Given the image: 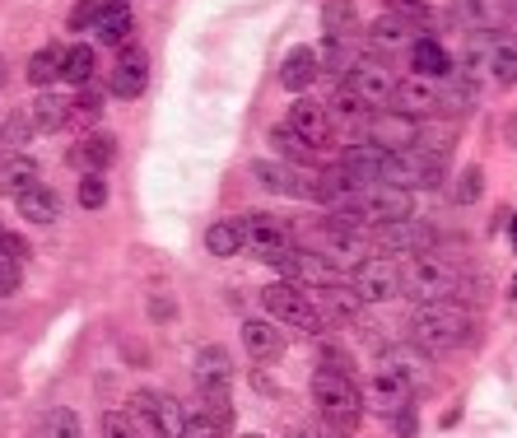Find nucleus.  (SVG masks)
<instances>
[{
  "label": "nucleus",
  "instance_id": "obj_1",
  "mask_svg": "<svg viewBox=\"0 0 517 438\" xmlns=\"http://www.w3.org/2000/svg\"><path fill=\"white\" fill-rule=\"evenodd\" d=\"M410 341L424 345L429 355H448L462 345L476 341V317L462 299H443V303H415L410 313Z\"/></svg>",
  "mask_w": 517,
  "mask_h": 438
},
{
  "label": "nucleus",
  "instance_id": "obj_2",
  "mask_svg": "<svg viewBox=\"0 0 517 438\" xmlns=\"http://www.w3.org/2000/svg\"><path fill=\"white\" fill-rule=\"evenodd\" d=\"M313 406L322 415V429L327 438H350L364 420V401H359V387H354L350 373H331L317 369L313 373Z\"/></svg>",
  "mask_w": 517,
  "mask_h": 438
},
{
  "label": "nucleus",
  "instance_id": "obj_3",
  "mask_svg": "<svg viewBox=\"0 0 517 438\" xmlns=\"http://www.w3.org/2000/svg\"><path fill=\"white\" fill-rule=\"evenodd\" d=\"M466 275L462 266H452L438 252H415L401 261V294L415 303H443V299H462Z\"/></svg>",
  "mask_w": 517,
  "mask_h": 438
},
{
  "label": "nucleus",
  "instance_id": "obj_4",
  "mask_svg": "<svg viewBox=\"0 0 517 438\" xmlns=\"http://www.w3.org/2000/svg\"><path fill=\"white\" fill-rule=\"evenodd\" d=\"M448 178V159H438L429 150H396L382 159V182L387 187H401V192H434Z\"/></svg>",
  "mask_w": 517,
  "mask_h": 438
},
{
  "label": "nucleus",
  "instance_id": "obj_5",
  "mask_svg": "<svg viewBox=\"0 0 517 438\" xmlns=\"http://www.w3.org/2000/svg\"><path fill=\"white\" fill-rule=\"evenodd\" d=\"M261 308H266V317L271 322H280V327H294V331H308V336H322L327 331V322H322V313H317V303L308 289L289 285V280H275V285H266V294H261Z\"/></svg>",
  "mask_w": 517,
  "mask_h": 438
},
{
  "label": "nucleus",
  "instance_id": "obj_6",
  "mask_svg": "<svg viewBox=\"0 0 517 438\" xmlns=\"http://www.w3.org/2000/svg\"><path fill=\"white\" fill-rule=\"evenodd\" d=\"M350 289L359 294L364 308H382V303L401 299V261L387 252H368V261L350 275Z\"/></svg>",
  "mask_w": 517,
  "mask_h": 438
},
{
  "label": "nucleus",
  "instance_id": "obj_7",
  "mask_svg": "<svg viewBox=\"0 0 517 438\" xmlns=\"http://www.w3.org/2000/svg\"><path fill=\"white\" fill-rule=\"evenodd\" d=\"M131 420L145 425L154 438H177L182 434V420H187V406L159 387H140L136 397H131Z\"/></svg>",
  "mask_w": 517,
  "mask_h": 438
},
{
  "label": "nucleus",
  "instance_id": "obj_8",
  "mask_svg": "<svg viewBox=\"0 0 517 438\" xmlns=\"http://www.w3.org/2000/svg\"><path fill=\"white\" fill-rule=\"evenodd\" d=\"M420 117H406L396 108H382V112H368L364 117V140L382 154H396V150H415L420 145Z\"/></svg>",
  "mask_w": 517,
  "mask_h": 438
},
{
  "label": "nucleus",
  "instance_id": "obj_9",
  "mask_svg": "<svg viewBox=\"0 0 517 438\" xmlns=\"http://www.w3.org/2000/svg\"><path fill=\"white\" fill-rule=\"evenodd\" d=\"M359 401H364L368 415H378V420H392L396 411L415 406V387H410L401 373L387 369V364H378V369H373V378L359 387Z\"/></svg>",
  "mask_w": 517,
  "mask_h": 438
},
{
  "label": "nucleus",
  "instance_id": "obj_10",
  "mask_svg": "<svg viewBox=\"0 0 517 438\" xmlns=\"http://www.w3.org/2000/svg\"><path fill=\"white\" fill-rule=\"evenodd\" d=\"M373 243H378V252H387V257H415V252H434L438 233L429 219H392V224H382V229H373Z\"/></svg>",
  "mask_w": 517,
  "mask_h": 438
},
{
  "label": "nucleus",
  "instance_id": "obj_11",
  "mask_svg": "<svg viewBox=\"0 0 517 438\" xmlns=\"http://www.w3.org/2000/svg\"><path fill=\"white\" fill-rule=\"evenodd\" d=\"M294 243V233H289V219H280V215H247L243 219V247L252 252V257H261V261H271L275 252H285V247Z\"/></svg>",
  "mask_w": 517,
  "mask_h": 438
},
{
  "label": "nucleus",
  "instance_id": "obj_12",
  "mask_svg": "<svg viewBox=\"0 0 517 438\" xmlns=\"http://www.w3.org/2000/svg\"><path fill=\"white\" fill-rule=\"evenodd\" d=\"M345 84H350L354 94H359V103H364L368 112H382V108H392V70L382 66V61H354V70L345 75Z\"/></svg>",
  "mask_w": 517,
  "mask_h": 438
},
{
  "label": "nucleus",
  "instance_id": "obj_13",
  "mask_svg": "<svg viewBox=\"0 0 517 438\" xmlns=\"http://www.w3.org/2000/svg\"><path fill=\"white\" fill-rule=\"evenodd\" d=\"M252 182L275 196H303V201L313 192V178H308L303 168L285 164V159H271V154H266V159H252Z\"/></svg>",
  "mask_w": 517,
  "mask_h": 438
},
{
  "label": "nucleus",
  "instance_id": "obj_14",
  "mask_svg": "<svg viewBox=\"0 0 517 438\" xmlns=\"http://www.w3.org/2000/svg\"><path fill=\"white\" fill-rule=\"evenodd\" d=\"M191 378H196V392H233V355L224 345H196L191 355Z\"/></svg>",
  "mask_w": 517,
  "mask_h": 438
},
{
  "label": "nucleus",
  "instance_id": "obj_15",
  "mask_svg": "<svg viewBox=\"0 0 517 438\" xmlns=\"http://www.w3.org/2000/svg\"><path fill=\"white\" fill-rule=\"evenodd\" d=\"M382 364L392 373H401L410 387H434V355L415 341H396L382 350Z\"/></svg>",
  "mask_w": 517,
  "mask_h": 438
},
{
  "label": "nucleus",
  "instance_id": "obj_16",
  "mask_svg": "<svg viewBox=\"0 0 517 438\" xmlns=\"http://www.w3.org/2000/svg\"><path fill=\"white\" fill-rule=\"evenodd\" d=\"M112 98H140L145 89H150V56L140 52V47H122V56H117V66H112V80H108Z\"/></svg>",
  "mask_w": 517,
  "mask_h": 438
},
{
  "label": "nucleus",
  "instance_id": "obj_17",
  "mask_svg": "<svg viewBox=\"0 0 517 438\" xmlns=\"http://www.w3.org/2000/svg\"><path fill=\"white\" fill-rule=\"evenodd\" d=\"M285 126L289 131H299L313 150H322L331 140V117H327V103H313L308 94H299L294 103H289V112H285Z\"/></svg>",
  "mask_w": 517,
  "mask_h": 438
},
{
  "label": "nucleus",
  "instance_id": "obj_18",
  "mask_svg": "<svg viewBox=\"0 0 517 438\" xmlns=\"http://www.w3.org/2000/svg\"><path fill=\"white\" fill-rule=\"evenodd\" d=\"M392 108L406 112V117H434L438 112V80L429 75H406V80H396L392 89Z\"/></svg>",
  "mask_w": 517,
  "mask_h": 438
},
{
  "label": "nucleus",
  "instance_id": "obj_19",
  "mask_svg": "<svg viewBox=\"0 0 517 438\" xmlns=\"http://www.w3.org/2000/svg\"><path fill=\"white\" fill-rule=\"evenodd\" d=\"M420 38L415 33V24H410L406 14H392V10H382L373 24H368V47L382 56H396V52H410V42Z\"/></svg>",
  "mask_w": 517,
  "mask_h": 438
},
{
  "label": "nucleus",
  "instance_id": "obj_20",
  "mask_svg": "<svg viewBox=\"0 0 517 438\" xmlns=\"http://www.w3.org/2000/svg\"><path fill=\"white\" fill-rule=\"evenodd\" d=\"M359 187H364V182L354 178L350 168L345 164H331V168H322V173H317L313 178V201L317 206H327V210H341V206H350L354 201V192H359Z\"/></svg>",
  "mask_w": 517,
  "mask_h": 438
},
{
  "label": "nucleus",
  "instance_id": "obj_21",
  "mask_svg": "<svg viewBox=\"0 0 517 438\" xmlns=\"http://www.w3.org/2000/svg\"><path fill=\"white\" fill-rule=\"evenodd\" d=\"M243 350L257 364H271V359L285 355V331H280V322H271V317H247L243 322Z\"/></svg>",
  "mask_w": 517,
  "mask_h": 438
},
{
  "label": "nucleus",
  "instance_id": "obj_22",
  "mask_svg": "<svg viewBox=\"0 0 517 438\" xmlns=\"http://www.w3.org/2000/svg\"><path fill=\"white\" fill-rule=\"evenodd\" d=\"M14 210L28 219V224H61V196H56V187H47V182H33V187H24V192H14Z\"/></svg>",
  "mask_w": 517,
  "mask_h": 438
},
{
  "label": "nucleus",
  "instance_id": "obj_23",
  "mask_svg": "<svg viewBox=\"0 0 517 438\" xmlns=\"http://www.w3.org/2000/svg\"><path fill=\"white\" fill-rule=\"evenodd\" d=\"M317 80H322V66H317V52H313V47H294V52L280 61V89H289L294 98L308 94Z\"/></svg>",
  "mask_w": 517,
  "mask_h": 438
},
{
  "label": "nucleus",
  "instance_id": "obj_24",
  "mask_svg": "<svg viewBox=\"0 0 517 438\" xmlns=\"http://www.w3.org/2000/svg\"><path fill=\"white\" fill-rule=\"evenodd\" d=\"M70 164L80 168V173H108V168L117 164V136H108V131H89V136L75 145Z\"/></svg>",
  "mask_w": 517,
  "mask_h": 438
},
{
  "label": "nucleus",
  "instance_id": "obj_25",
  "mask_svg": "<svg viewBox=\"0 0 517 438\" xmlns=\"http://www.w3.org/2000/svg\"><path fill=\"white\" fill-rule=\"evenodd\" d=\"M317 303V313H322V322H354L359 317V294L350 289V280H341V285H327V289H308Z\"/></svg>",
  "mask_w": 517,
  "mask_h": 438
},
{
  "label": "nucleus",
  "instance_id": "obj_26",
  "mask_svg": "<svg viewBox=\"0 0 517 438\" xmlns=\"http://www.w3.org/2000/svg\"><path fill=\"white\" fill-rule=\"evenodd\" d=\"M490 56H494V33L490 28H471V38H466V52H462V80L471 84H485L490 80Z\"/></svg>",
  "mask_w": 517,
  "mask_h": 438
},
{
  "label": "nucleus",
  "instance_id": "obj_27",
  "mask_svg": "<svg viewBox=\"0 0 517 438\" xmlns=\"http://www.w3.org/2000/svg\"><path fill=\"white\" fill-rule=\"evenodd\" d=\"M28 117H33V131H38V136H52V131H61V126H66L70 98L61 94V89H38L33 108H28Z\"/></svg>",
  "mask_w": 517,
  "mask_h": 438
},
{
  "label": "nucleus",
  "instance_id": "obj_28",
  "mask_svg": "<svg viewBox=\"0 0 517 438\" xmlns=\"http://www.w3.org/2000/svg\"><path fill=\"white\" fill-rule=\"evenodd\" d=\"M94 38L103 47H126V38H131V5L126 0H108L103 5V14H98V24H94Z\"/></svg>",
  "mask_w": 517,
  "mask_h": 438
},
{
  "label": "nucleus",
  "instance_id": "obj_29",
  "mask_svg": "<svg viewBox=\"0 0 517 438\" xmlns=\"http://www.w3.org/2000/svg\"><path fill=\"white\" fill-rule=\"evenodd\" d=\"M33 182H42L38 173V159L33 154H0V192H24V187H33Z\"/></svg>",
  "mask_w": 517,
  "mask_h": 438
},
{
  "label": "nucleus",
  "instance_id": "obj_30",
  "mask_svg": "<svg viewBox=\"0 0 517 438\" xmlns=\"http://www.w3.org/2000/svg\"><path fill=\"white\" fill-rule=\"evenodd\" d=\"M61 66H66V42H47V47H38V52L28 56V84L52 89L61 80Z\"/></svg>",
  "mask_w": 517,
  "mask_h": 438
},
{
  "label": "nucleus",
  "instance_id": "obj_31",
  "mask_svg": "<svg viewBox=\"0 0 517 438\" xmlns=\"http://www.w3.org/2000/svg\"><path fill=\"white\" fill-rule=\"evenodd\" d=\"M266 145H271V159H285V164H294V168L313 164V145H308L299 131H289L285 122L271 126V140H266Z\"/></svg>",
  "mask_w": 517,
  "mask_h": 438
},
{
  "label": "nucleus",
  "instance_id": "obj_32",
  "mask_svg": "<svg viewBox=\"0 0 517 438\" xmlns=\"http://www.w3.org/2000/svg\"><path fill=\"white\" fill-rule=\"evenodd\" d=\"M410 61H415V75H429V80L452 75V56L438 47V38H424V33L410 42Z\"/></svg>",
  "mask_w": 517,
  "mask_h": 438
},
{
  "label": "nucleus",
  "instance_id": "obj_33",
  "mask_svg": "<svg viewBox=\"0 0 517 438\" xmlns=\"http://www.w3.org/2000/svg\"><path fill=\"white\" fill-rule=\"evenodd\" d=\"M94 70H98V56L89 42H75V47H66V66H61V80L75 84V89H89L94 84Z\"/></svg>",
  "mask_w": 517,
  "mask_h": 438
},
{
  "label": "nucleus",
  "instance_id": "obj_34",
  "mask_svg": "<svg viewBox=\"0 0 517 438\" xmlns=\"http://www.w3.org/2000/svg\"><path fill=\"white\" fill-rule=\"evenodd\" d=\"M38 136L33 131V117H28V108L24 112H5L0 117V154H19V150H28V140Z\"/></svg>",
  "mask_w": 517,
  "mask_h": 438
},
{
  "label": "nucleus",
  "instance_id": "obj_35",
  "mask_svg": "<svg viewBox=\"0 0 517 438\" xmlns=\"http://www.w3.org/2000/svg\"><path fill=\"white\" fill-rule=\"evenodd\" d=\"M205 247H210L215 257H238V252H243V219H215V224L205 229Z\"/></svg>",
  "mask_w": 517,
  "mask_h": 438
},
{
  "label": "nucleus",
  "instance_id": "obj_36",
  "mask_svg": "<svg viewBox=\"0 0 517 438\" xmlns=\"http://www.w3.org/2000/svg\"><path fill=\"white\" fill-rule=\"evenodd\" d=\"M490 80H499V84H517V33H494Z\"/></svg>",
  "mask_w": 517,
  "mask_h": 438
},
{
  "label": "nucleus",
  "instance_id": "obj_37",
  "mask_svg": "<svg viewBox=\"0 0 517 438\" xmlns=\"http://www.w3.org/2000/svg\"><path fill=\"white\" fill-rule=\"evenodd\" d=\"M354 24H359V10H354V0H327V5H322V28H327V38L350 42Z\"/></svg>",
  "mask_w": 517,
  "mask_h": 438
},
{
  "label": "nucleus",
  "instance_id": "obj_38",
  "mask_svg": "<svg viewBox=\"0 0 517 438\" xmlns=\"http://www.w3.org/2000/svg\"><path fill=\"white\" fill-rule=\"evenodd\" d=\"M327 117H331V126L336 122H345V126H364V117H368V108L359 103V94H354L350 84H336V94H331V103H327Z\"/></svg>",
  "mask_w": 517,
  "mask_h": 438
},
{
  "label": "nucleus",
  "instance_id": "obj_39",
  "mask_svg": "<svg viewBox=\"0 0 517 438\" xmlns=\"http://www.w3.org/2000/svg\"><path fill=\"white\" fill-rule=\"evenodd\" d=\"M354 61H359L354 47L350 42H336V38H327L322 42V52H317V66H322V75H331V80H345V75L354 70Z\"/></svg>",
  "mask_w": 517,
  "mask_h": 438
},
{
  "label": "nucleus",
  "instance_id": "obj_40",
  "mask_svg": "<svg viewBox=\"0 0 517 438\" xmlns=\"http://www.w3.org/2000/svg\"><path fill=\"white\" fill-rule=\"evenodd\" d=\"M196 411L210 415L219 429H233L238 411H233V392H196Z\"/></svg>",
  "mask_w": 517,
  "mask_h": 438
},
{
  "label": "nucleus",
  "instance_id": "obj_41",
  "mask_svg": "<svg viewBox=\"0 0 517 438\" xmlns=\"http://www.w3.org/2000/svg\"><path fill=\"white\" fill-rule=\"evenodd\" d=\"M98 122H103V98H98V94H80V98H70V117H66V126L94 131Z\"/></svg>",
  "mask_w": 517,
  "mask_h": 438
},
{
  "label": "nucleus",
  "instance_id": "obj_42",
  "mask_svg": "<svg viewBox=\"0 0 517 438\" xmlns=\"http://www.w3.org/2000/svg\"><path fill=\"white\" fill-rule=\"evenodd\" d=\"M448 14L462 28H485V24H490V0H452Z\"/></svg>",
  "mask_w": 517,
  "mask_h": 438
},
{
  "label": "nucleus",
  "instance_id": "obj_43",
  "mask_svg": "<svg viewBox=\"0 0 517 438\" xmlns=\"http://www.w3.org/2000/svg\"><path fill=\"white\" fill-rule=\"evenodd\" d=\"M42 434L47 438H84V425L70 406H56V411L47 415V429H42Z\"/></svg>",
  "mask_w": 517,
  "mask_h": 438
},
{
  "label": "nucleus",
  "instance_id": "obj_44",
  "mask_svg": "<svg viewBox=\"0 0 517 438\" xmlns=\"http://www.w3.org/2000/svg\"><path fill=\"white\" fill-rule=\"evenodd\" d=\"M80 206L84 210H103L108 206V178L103 173H80Z\"/></svg>",
  "mask_w": 517,
  "mask_h": 438
},
{
  "label": "nucleus",
  "instance_id": "obj_45",
  "mask_svg": "<svg viewBox=\"0 0 517 438\" xmlns=\"http://www.w3.org/2000/svg\"><path fill=\"white\" fill-rule=\"evenodd\" d=\"M480 187H485V173H480L476 164L462 168V178H457V187H452V201H457V206H476Z\"/></svg>",
  "mask_w": 517,
  "mask_h": 438
},
{
  "label": "nucleus",
  "instance_id": "obj_46",
  "mask_svg": "<svg viewBox=\"0 0 517 438\" xmlns=\"http://www.w3.org/2000/svg\"><path fill=\"white\" fill-rule=\"evenodd\" d=\"M177 438H229V429H219L210 415L201 411H187V420H182V434Z\"/></svg>",
  "mask_w": 517,
  "mask_h": 438
},
{
  "label": "nucleus",
  "instance_id": "obj_47",
  "mask_svg": "<svg viewBox=\"0 0 517 438\" xmlns=\"http://www.w3.org/2000/svg\"><path fill=\"white\" fill-rule=\"evenodd\" d=\"M103 5H108V0H80V5H75V10H70V33H84V28H94L98 24V14H103Z\"/></svg>",
  "mask_w": 517,
  "mask_h": 438
},
{
  "label": "nucleus",
  "instance_id": "obj_48",
  "mask_svg": "<svg viewBox=\"0 0 517 438\" xmlns=\"http://www.w3.org/2000/svg\"><path fill=\"white\" fill-rule=\"evenodd\" d=\"M24 280V261H14L10 252H0V299H10L14 289Z\"/></svg>",
  "mask_w": 517,
  "mask_h": 438
},
{
  "label": "nucleus",
  "instance_id": "obj_49",
  "mask_svg": "<svg viewBox=\"0 0 517 438\" xmlns=\"http://www.w3.org/2000/svg\"><path fill=\"white\" fill-rule=\"evenodd\" d=\"M103 438H136V420H131V411H108L103 415Z\"/></svg>",
  "mask_w": 517,
  "mask_h": 438
},
{
  "label": "nucleus",
  "instance_id": "obj_50",
  "mask_svg": "<svg viewBox=\"0 0 517 438\" xmlns=\"http://www.w3.org/2000/svg\"><path fill=\"white\" fill-rule=\"evenodd\" d=\"M317 369H331V373H354L350 355H345L341 345H322V355H317Z\"/></svg>",
  "mask_w": 517,
  "mask_h": 438
},
{
  "label": "nucleus",
  "instance_id": "obj_51",
  "mask_svg": "<svg viewBox=\"0 0 517 438\" xmlns=\"http://www.w3.org/2000/svg\"><path fill=\"white\" fill-rule=\"evenodd\" d=\"M387 425H392L396 438H415V434H420V411H410V406H406V411H396Z\"/></svg>",
  "mask_w": 517,
  "mask_h": 438
},
{
  "label": "nucleus",
  "instance_id": "obj_52",
  "mask_svg": "<svg viewBox=\"0 0 517 438\" xmlns=\"http://www.w3.org/2000/svg\"><path fill=\"white\" fill-rule=\"evenodd\" d=\"M387 10H392V14H406L410 24H415V19H424V14H429V5H424V0H387Z\"/></svg>",
  "mask_w": 517,
  "mask_h": 438
},
{
  "label": "nucleus",
  "instance_id": "obj_53",
  "mask_svg": "<svg viewBox=\"0 0 517 438\" xmlns=\"http://www.w3.org/2000/svg\"><path fill=\"white\" fill-rule=\"evenodd\" d=\"M150 317H154V322H173V317H177L173 299H150Z\"/></svg>",
  "mask_w": 517,
  "mask_h": 438
},
{
  "label": "nucleus",
  "instance_id": "obj_54",
  "mask_svg": "<svg viewBox=\"0 0 517 438\" xmlns=\"http://www.w3.org/2000/svg\"><path fill=\"white\" fill-rule=\"evenodd\" d=\"M285 438H322V434H317V429H303V425H299V429H289Z\"/></svg>",
  "mask_w": 517,
  "mask_h": 438
},
{
  "label": "nucleus",
  "instance_id": "obj_55",
  "mask_svg": "<svg viewBox=\"0 0 517 438\" xmlns=\"http://www.w3.org/2000/svg\"><path fill=\"white\" fill-rule=\"evenodd\" d=\"M5 80H10V61L0 56V89H5Z\"/></svg>",
  "mask_w": 517,
  "mask_h": 438
},
{
  "label": "nucleus",
  "instance_id": "obj_56",
  "mask_svg": "<svg viewBox=\"0 0 517 438\" xmlns=\"http://www.w3.org/2000/svg\"><path fill=\"white\" fill-rule=\"evenodd\" d=\"M508 294H513V299H517V275H513V285H508Z\"/></svg>",
  "mask_w": 517,
  "mask_h": 438
},
{
  "label": "nucleus",
  "instance_id": "obj_57",
  "mask_svg": "<svg viewBox=\"0 0 517 438\" xmlns=\"http://www.w3.org/2000/svg\"><path fill=\"white\" fill-rule=\"evenodd\" d=\"M508 10H513V14H517V0H508Z\"/></svg>",
  "mask_w": 517,
  "mask_h": 438
},
{
  "label": "nucleus",
  "instance_id": "obj_58",
  "mask_svg": "<svg viewBox=\"0 0 517 438\" xmlns=\"http://www.w3.org/2000/svg\"><path fill=\"white\" fill-rule=\"evenodd\" d=\"M243 438H266V434H243Z\"/></svg>",
  "mask_w": 517,
  "mask_h": 438
},
{
  "label": "nucleus",
  "instance_id": "obj_59",
  "mask_svg": "<svg viewBox=\"0 0 517 438\" xmlns=\"http://www.w3.org/2000/svg\"><path fill=\"white\" fill-rule=\"evenodd\" d=\"M513 243H517V229H513Z\"/></svg>",
  "mask_w": 517,
  "mask_h": 438
},
{
  "label": "nucleus",
  "instance_id": "obj_60",
  "mask_svg": "<svg viewBox=\"0 0 517 438\" xmlns=\"http://www.w3.org/2000/svg\"><path fill=\"white\" fill-rule=\"evenodd\" d=\"M0 117H5V112H0Z\"/></svg>",
  "mask_w": 517,
  "mask_h": 438
},
{
  "label": "nucleus",
  "instance_id": "obj_61",
  "mask_svg": "<svg viewBox=\"0 0 517 438\" xmlns=\"http://www.w3.org/2000/svg\"><path fill=\"white\" fill-rule=\"evenodd\" d=\"M0 233H5V229H0Z\"/></svg>",
  "mask_w": 517,
  "mask_h": 438
}]
</instances>
